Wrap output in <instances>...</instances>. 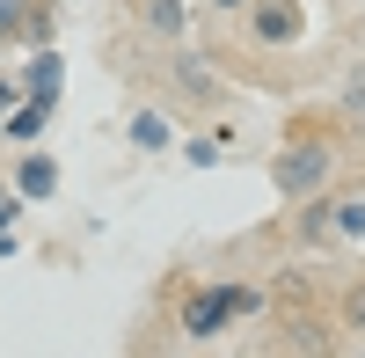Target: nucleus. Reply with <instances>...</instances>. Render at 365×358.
Here are the masks:
<instances>
[{"instance_id":"nucleus-12","label":"nucleus","mask_w":365,"mask_h":358,"mask_svg":"<svg viewBox=\"0 0 365 358\" xmlns=\"http://www.w3.org/2000/svg\"><path fill=\"white\" fill-rule=\"evenodd\" d=\"M344 329H351V337L365 344V278H358V285L344 292Z\"/></svg>"},{"instance_id":"nucleus-13","label":"nucleus","mask_w":365,"mask_h":358,"mask_svg":"<svg viewBox=\"0 0 365 358\" xmlns=\"http://www.w3.org/2000/svg\"><path fill=\"white\" fill-rule=\"evenodd\" d=\"M292 351H336V337H329L322 322H299V329H292Z\"/></svg>"},{"instance_id":"nucleus-5","label":"nucleus","mask_w":365,"mask_h":358,"mask_svg":"<svg viewBox=\"0 0 365 358\" xmlns=\"http://www.w3.org/2000/svg\"><path fill=\"white\" fill-rule=\"evenodd\" d=\"M8 183L22 190V205H51V198H58V161L44 154V146H29V154H15Z\"/></svg>"},{"instance_id":"nucleus-8","label":"nucleus","mask_w":365,"mask_h":358,"mask_svg":"<svg viewBox=\"0 0 365 358\" xmlns=\"http://www.w3.org/2000/svg\"><path fill=\"white\" fill-rule=\"evenodd\" d=\"M58 88H66V58H58V44H44L29 58V73H22V96H51L58 103Z\"/></svg>"},{"instance_id":"nucleus-11","label":"nucleus","mask_w":365,"mask_h":358,"mask_svg":"<svg viewBox=\"0 0 365 358\" xmlns=\"http://www.w3.org/2000/svg\"><path fill=\"white\" fill-rule=\"evenodd\" d=\"M29 29V0H0V44H15Z\"/></svg>"},{"instance_id":"nucleus-14","label":"nucleus","mask_w":365,"mask_h":358,"mask_svg":"<svg viewBox=\"0 0 365 358\" xmlns=\"http://www.w3.org/2000/svg\"><path fill=\"white\" fill-rule=\"evenodd\" d=\"M22 213H29V205H22V190L8 183V175H0V234H8V227H15Z\"/></svg>"},{"instance_id":"nucleus-7","label":"nucleus","mask_w":365,"mask_h":358,"mask_svg":"<svg viewBox=\"0 0 365 358\" xmlns=\"http://www.w3.org/2000/svg\"><path fill=\"white\" fill-rule=\"evenodd\" d=\"M125 139L139 146V154H168V146H175V125H168L161 110H132V117H125Z\"/></svg>"},{"instance_id":"nucleus-4","label":"nucleus","mask_w":365,"mask_h":358,"mask_svg":"<svg viewBox=\"0 0 365 358\" xmlns=\"http://www.w3.org/2000/svg\"><path fill=\"white\" fill-rule=\"evenodd\" d=\"M175 88H182L197 110H220V103H227V73L212 66L205 51H175Z\"/></svg>"},{"instance_id":"nucleus-9","label":"nucleus","mask_w":365,"mask_h":358,"mask_svg":"<svg viewBox=\"0 0 365 358\" xmlns=\"http://www.w3.org/2000/svg\"><path fill=\"white\" fill-rule=\"evenodd\" d=\"M139 15H146V29H154V37H182V29H190L182 0H139Z\"/></svg>"},{"instance_id":"nucleus-18","label":"nucleus","mask_w":365,"mask_h":358,"mask_svg":"<svg viewBox=\"0 0 365 358\" xmlns=\"http://www.w3.org/2000/svg\"><path fill=\"white\" fill-rule=\"evenodd\" d=\"M351 110H358V117H365V73H358V81H351Z\"/></svg>"},{"instance_id":"nucleus-16","label":"nucleus","mask_w":365,"mask_h":358,"mask_svg":"<svg viewBox=\"0 0 365 358\" xmlns=\"http://www.w3.org/2000/svg\"><path fill=\"white\" fill-rule=\"evenodd\" d=\"M15 96H22V81H0V117L15 110Z\"/></svg>"},{"instance_id":"nucleus-6","label":"nucleus","mask_w":365,"mask_h":358,"mask_svg":"<svg viewBox=\"0 0 365 358\" xmlns=\"http://www.w3.org/2000/svg\"><path fill=\"white\" fill-rule=\"evenodd\" d=\"M51 117H58V103H51V96H15V110L0 117V132L22 139V146H37V139L51 132Z\"/></svg>"},{"instance_id":"nucleus-17","label":"nucleus","mask_w":365,"mask_h":358,"mask_svg":"<svg viewBox=\"0 0 365 358\" xmlns=\"http://www.w3.org/2000/svg\"><path fill=\"white\" fill-rule=\"evenodd\" d=\"M205 8H212V15H241V8H249V0H205Z\"/></svg>"},{"instance_id":"nucleus-1","label":"nucleus","mask_w":365,"mask_h":358,"mask_svg":"<svg viewBox=\"0 0 365 358\" xmlns=\"http://www.w3.org/2000/svg\"><path fill=\"white\" fill-rule=\"evenodd\" d=\"M241 314H263V292L256 285H197V292H182L175 329H182V344H220Z\"/></svg>"},{"instance_id":"nucleus-10","label":"nucleus","mask_w":365,"mask_h":358,"mask_svg":"<svg viewBox=\"0 0 365 358\" xmlns=\"http://www.w3.org/2000/svg\"><path fill=\"white\" fill-rule=\"evenodd\" d=\"M329 234H336V242H365V198H336L329 205Z\"/></svg>"},{"instance_id":"nucleus-15","label":"nucleus","mask_w":365,"mask_h":358,"mask_svg":"<svg viewBox=\"0 0 365 358\" xmlns=\"http://www.w3.org/2000/svg\"><path fill=\"white\" fill-rule=\"evenodd\" d=\"M182 161H190V168H212V161H220V146H212V139H190V146H182Z\"/></svg>"},{"instance_id":"nucleus-2","label":"nucleus","mask_w":365,"mask_h":358,"mask_svg":"<svg viewBox=\"0 0 365 358\" xmlns=\"http://www.w3.org/2000/svg\"><path fill=\"white\" fill-rule=\"evenodd\" d=\"M329 175H336V146H329L322 132H299L285 139L278 154H270V190H278L285 205H307L329 190Z\"/></svg>"},{"instance_id":"nucleus-3","label":"nucleus","mask_w":365,"mask_h":358,"mask_svg":"<svg viewBox=\"0 0 365 358\" xmlns=\"http://www.w3.org/2000/svg\"><path fill=\"white\" fill-rule=\"evenodd\" d=\"M241 22H249V44H263V51L307 44V0H249Z\"/></svg>"}]
</instances>
